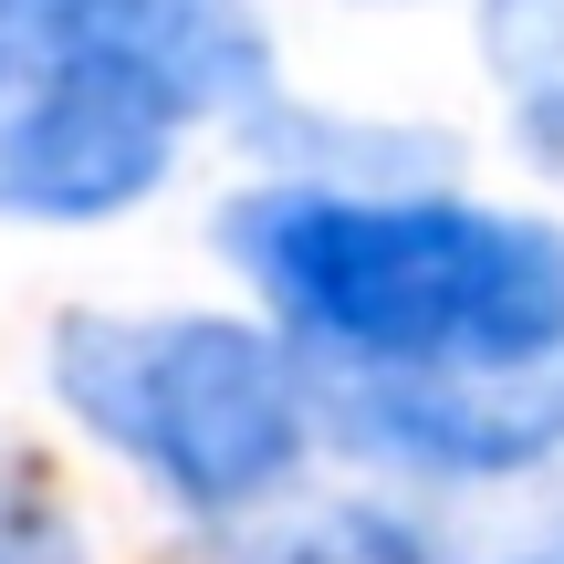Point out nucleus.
I'll use <instances>...</instances> for the list:
<instances>
[{"label": "nucleus", "instance_id": "1", "mask_svg": "<svg viewBox=\"0 0 564 564\" xmlns=\"http://www.w3.org/2000/svg\"><path fill=\"white\" fill-rule=\"evenodd\" d=\"M220 241L282 324L356 366H523L564 345V230L533 220L262 188L220 209Z\"/></svg>", "mask_w": 564, "mask_h": 564}, {"label": "nucleus", "instance_id": "2", "mask_svg": "<svg viewBox=\"0 0 564 564\" xmlns=\"http://www.w3.org/2000/svg\"><path fill=\"white\" fill-rule=\"evenodd\" d=\"M53 387L95 440L158 470L188 512H241L303 460V377L272 335L220 314H74L53 335Z\"/></svg>", "mask_w": 564, "mask_h": 564}, {"label": "nucleus", "instance_id": "3", "mask_svg": "<svg viewBox=\"0 0 564 564\" xmlns=\"http://www.w3.org/2000/svg\"><path fill=\"white\" fill-rule=\"evenodd\" d=\"M32 84H126L178 126L251 105L272 42L241 0H0V95Z\"/></svg>", "mask_w": 564, "mask_h": 564}, {"label": "nucleus", "instance_id": "4", "mask_svg": "<svg viewBox=\"0 0 564 564\" xmlns=\"http://www.w3.org/2000/svg\"><path fill=\"white\" fill-rule=\"evenodd\" d=\"M335 429L408 470H533L564 449V345L523 366H345Z\"/></svg>", "mask_w": 564, "mask_h": 564}, {"label": "nucleus", "instance_id": "5", "mask_svg": "<svg viewBox=\"0 0 564 564\" xmlns=\"http://www.w3.org/2000/svg\"><path fill=\"white\" fill-rule=\"evenodd\" d=\"M167 137L126 84H32L0 116V220H105L167 178Z\"/></svg>", "mask_w": 564, "mask_h": 564}, {"label": "nucleus", "instance_id": "6", "mask_svg": "<svg viewBox=\"0 0 564 564\" xmlns=\"http://www.w3.org/2000/svg\"><path fill=\"white\" fill-rule=\"evenodd\" d=\"M491 74L512 116L544 147H564V0H491Z\"/></svg>", "mask_w": 564, "mask_h": 564}, {"label": "nucleus", "instance_id": "7", "mask_svg": "<svg viewBox=\"0 0 564 564\" xmlns=\"http://www.w3.org/2000/svg\"><path fill=\"white\" fill-rule=\"evenodd\" d=\"M230 564H429V554H419V533L387 523V512H303V523L241 544Z\"/></svg>", "mask_w": 564, "mask_h": 564}, {"label": "nucleus", "instance_id": "8", "mask_svg": "<svg viewBox=\"0 0 564 564\" xmlns=\"http://www.w3.org/2000/svg\"><path fill=\"white\" fill-rule=\"evenodd\" d=\"M0 564H74V533L32 491H0Z\"/></svg>", "mask_w": 564, "mask_h": 564}]
</instances>
